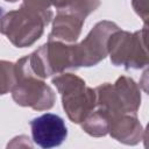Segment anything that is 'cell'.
<instances>
[{
  "label": "cell",
  "mask_w": 149,
  "mask_h": 149,
  "mask_svg": "<svg viewBox=\"0 0 149 149\" xmlns=\"http://www.w3.org/2000/svg\"><path fill=\"white\" fill-rule=\"evenodd\" d=\"M6 1H10V2H15V1H17V0H6Z\"/></svg>",
  "instance_id": "8"
},
{
  "label": "cell",
  "mask_w": 149,
  "mask_h": 149,
  "mask_svg": "<svg viewBox=\"0 0 149 149\" xmlns=\"http://www.w3.org/2000/svg\"><path fill=\"white\" fill-rule=\"evenodd\" d=\"M34 142L41 148L58 147L66 137L68 129L64 120L56 114L45 113L30 121Z\"/></svg>",
  "instance_id": "7"
},
{
  "label": "cell",
  "mask_w": 149,
  "mask_h": 149,
  "mask_svg": "<svg viewBox=\"0 0 149 149\" xmlns=\"http://www.w3.org/2000/svg\"><path fill=\"white\" fill-rule=\"evenodd\" d=\"M13 98L16 104L30 106L35 109H48L54 105L55 95L52 90L33 72L28 57L20 59L15 66Z\"/></svg>",
  "instance_id": "2"
},
{
  "label": "cell",
  "mask_w": 149,
  "mask_h": 149,
  "mask_svg": "<svg viewBox=\"0 0 149 149\" xmlns=\"http://www.w3.org/2000/svg\"><path fill=\"white\" fill-rule=\"evenodd\" d=\"M52 83L62 94L63 107L72 122L84 121L94 107L95 91L86 87L85 81L71 73L57 77Z\"/></svg>",
  "instance_id": "4"
},
{
  "label": "cell",
  "mask_w": 149,
  "mask_h": 149,
  "mask_svg": "<svg viewBox=\"0 0 149 149\" xmlns=\"http://www.w3.org/2000/svg\"><path fill=\"white\" fill-rule=\"evenodd\" d=\"M50 17L49 10H36L23 5L19 10L7 13L0 19V31L15 45L22 48L40 38Z\"/></svg>",
  "instance_id": "1"
},
{
  "label": "cell",
  "mask_w": 149,
  "mask_h": 149,
  "mask_svg": "<svg viewBox=\"0 0 149 149\" xmlns=\"http://www.w3.org/2000/svg\"><path fill=\"white\" fill-rule=\"evenodd\" d=\"M118 27L108 21H102L95 24V27L87 35L85 41L79 45H73L76 66H91L105 58L107 55V41Z\"/></svg>",
  "instance_id": "6"
},
{
  "label": "cell",
  "mask_w": 149,
  "mask_h": 149,
  "mask_svg": "<svg viewBox=\"0 0 149 149\" xmlns=\"http://www.w3.org/2000/svg\"><path fill=\"white\" fill-rule=\"evenodd\" d=\"M98 105L109 118L127 113H136L141 95L133 79L121 77L115 85H101L97 87Z\"/></svg>",
  "instance_id": "3"
},
{
  "label": "cell",
  "mask_w": 149,
  "mask_h": 149,
  "mask_svg": "<svg viewBox=\"0 0 149 149\" xmlns=\"http://www.w3.org/2000/svg\"><path fill=\"white\" fill-rule=\"evenodd\" d=\"M107 50L111 59L116 65H126L127 69H140L148 63L146 49V29L135 34L115 30L107 41Z\"/></svg>",
  "instance_id": "5"
}]
</instances>
